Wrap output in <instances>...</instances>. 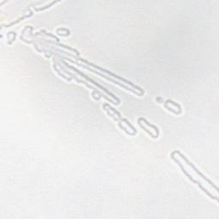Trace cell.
<instances>
[{
  "mask_svg": "<svg viewBox=\"0 0 219 219\" xmlns=\"http://www.w3.org/2000/svg\"><path fill=\"white\" fill-rule=\"evenodd\" d=\"M62 63H63V64H64V65H65L66 67H68L69 69H70L71 70H73V71H74L75 73H77V74H80V75H81V76L82 78L86 79V80H87V81H90L91 83H93V85H95V86H96L97 87H98V88H100L101 90H103V91H104V93H107V94H108V95H109L110 97L112 98H113V99H114V100H115V101L117 102V104H119L121 103V101H120V99H119L117 97V96H115V95H114V94H113L112 93H111L110 91H108V90H107V89H106L105 87H103V86H101L100 84H98V83H97V82H96L95 81H93V79L89 78V77H88L87 75H86L85 74H83V73H82V72H81V71H80V70H77L76 68H74V67H73V66L70 65V64H69V63H67L66 62H64V61H62Z\"/></svg>",
  "mask_w": 219,
  "mask_h": 219,
  "instance_id": "4",
  "label": "cell"
},
{
  "mask_svg": "<svg viewBox=\"0 0 219 219\" xmlns=\"http://www.w3.org/2000/svg\"><path fill=\"white\" fill-rule=\"evenodd\" d=\"M138 124L140 125V127H141L143 130H145L146 133H147L151 137H152L153 139H157V138H158L157 135L159 136V129H158V128L156 127V126L153 125V124L149 123L146 118H144V117H140V118L138 119Z\"/></svg>",
  "mask_w": 219,
  "mask_h": 219,
  "instance_id": "5",
  "label": "cell"
},
{
  "mask_svg": "<svg viewBox=\"0 0 219 219\" xmlns=\"http://www.w3.org/2000/svg\"><path fill=\"white\" fill-rule=\"evenodd\" d=\"M57 2H52V3H50L49 5H46V6H45V7H42V8H34V10H36V11H40V10H46V9H47V8H50V6H51V5H53V4H55Z\"/></svg>",
  "mask_w": 219,
  "mask_h": 219,
  "instance_id": "13",
  "label": "cell"
},
{
  "mask_svg": "<svg viewBox=\"0 0 219 219\" xmlns=\"http://www.w3.org/2000/svg\"><path fill=\"white\" fill-rule=\"evenodd\" d=\"M118 126H119V128H120L122 130H123L127 134H128V135H130V136H135V135H136V134H134L133 132L129 131V128H128V127L127 128L122 121H118Z\"/></svg>",
  "mask_w": 219,
  "mask_h": 219,
  "instance_id": "7",
  "label": "cell"
},
{
  "mask_svg": "<svg viewBox=\"0 0 219 219\" xmlns=\"http://www.w3.org/2000/svg\"><path fill=\"white\" fill-rule=\"evenodd\" d=\"M73 57L75 59V60H79V61H81V62L84 63L85 64H87V66H89V67L95 68V69H96L97 70H98V71H101V72H103V73L110 74L111 76H112V77H114V78H116V79H117V80H119V81H123L124 83H126V84H128V85L131 86L133 88H134V89H136L137 91H139V92H140L142 95H144V94H145V91H144V89H142L141 87H138V86L134 85L133 82H131V81H128V80H126V79L122 78V77L119 76V75H117L116 74L111 72L110 70H105V69H103V68H101V67L98 66V65H96V64H93V63H92L88 62V61H87V60H86V59L80 58V57H75V56H74V55H73Z\"/></svg>",
  "mask_w": 219,
  "mask_h": 219,
  "instance_id": "3",
  "label": "cell"
},
{
  "mask_svg": "<svg viewBox=\"0 0 219 219\" xmlns=\"http://www.w3.org/2000/svg\"><path fill=\"white\" fill-rule=\"evenodd\" d=\"M164 104H168L173 105V107H170V106H168V105H164V106H165V108H166L169 111H171V112L175 114V115H180V114L181 113V111H182L181 105H180L178 103H175V101H173V100H171V99H167V100L164 102Z\"/></svg>",
  "mask_w": 219,
  "mask_h": 219,
  "instance_id": "6",
  "label": "cell"
},
{
  "mask_svg": "<svg viewBox=\"0 0 219 219\" xmlns=\"http://www.w3.org/2000/svg\"><path fill=\"white\" fill-rule=\"evenodd\" d=\"M103 109L106 111V113L108 114V116H110L111 117H112L115 121H117V122H118L119 121V119H118V117L115 115V114H112L111 112V111L109 110V109H107V107L106 106H104V105H103Z\"/></svg>",
  "mask_w": 219,
  "mask_h": 219,
  "instance_id": "12",
  "label": "cell"
},
{
  "mask_svg": "<svg viewBox=\"0 0 219 219\" xmlns=\"http://www.w3.org/2000/svg\"><path fill=\"white\" fill-rule=\"evenodd\" d=\"M175 152V154H177L184 162H185V164H187V166H188V168L191 170V171H193L194 173V175H193V174H191V173H189L188 171H187L186 169H185V167L182 165V164H181V162L179 160V159H177L173 154H171V158L180 166V168L181 169V171H182V172L185 174V175L193 182V183H194V184H196V185H198V187L206 195H208L211 199H216L218 202L219 201V198H218V195H214V194H212L205 186H204V182H206V183H208L209 185H210V187L211 188H213L215 190H216V192L217 193H218V188L209 179V178H207L205 175H204L200 171H199L196 167H195V165L193 164V163H191L180 151H177V150H175L174 151Z\"/></svg>",
  "mask_w": 219,
  "mask_h": 219,
  "instance_id": "1",
  "label": "cell"
},
{
  "mask_svg": "<svg viewBox=\"0 0 219 219\" xmlns=\"http://www.w3.org/2000/svg\"><path fill=\"white\" fill-rule=\"evenodd\" d=\"M33 16V12L31 11V13L29 14V15H25L23 16H22L21 18H19L18 20H16V22H13V23H10L9 25H7L6 27H10V26H12V25H15L16 24V23H20L21 21H23V20H24L25 18H28V17H30V16Z\"/></svg>",
  "mask_w": 219,
  "mask_h": 219,
  "instance_id": "11",
  "label": "cell"
},
{
  "mask_svg": "<svg viewBox=\"0 0 219 219\" xmlns=\"http://www.w3.org/2000/svg\"><path fill=\"white\" fill-rule=\"evenodd\" d=\"M53 62H54V63H53V68H54V70L57 72V73L61 77H63V78H64L65 80H67L68 81H70L71 80H72V78L71 77H67L66 75H64L63 74H62L61 72H60V70L57 68V64H56V60H55V57L53 58Z\"/></svg>",
  "mask_w": 219,
  "mask_h": 219,
  "instance_id": "8",
  "label": "cell"
},
{
  "mask_svg": "<svg viewBox=\"0 0 219 219\" xmlns=\"http://www.w3.org/2000/svg\"><path fill=\"white\" fill-rule=\"evenodd\" d=\"M103 105L106 106V107H107V108H108V109H109L111 111H112V112H113V113H114V114H115V115H116V116L118 117V119H119V120H121V119H122V116H121V113H120L119 111H117L116 109H114L113 107H111V106L109 104H106V103H105V104H104Z\"/></svg>",
  "mask_w": 219,
  "mask_h": 219,
  "instance_id": "9",
  "label": "cell"
},
{
  "mask_svg": "<svg viewBox=\"0 0 219 219\" xmlns=\"http://www.w3.org/2000/svg\"><path fill=\"white\" fill-rule=\"evenodd\" d=\"M121 121H122V122H123L125 125H127V126H128V128H130V129H131V130H132L134 134H137V130H136V128H134V126H133L130 122H128V120H127V119H125V118H122V119H121Z\"/></svg>",
  "mask_w": 219,
  "mask_h": 219,
  "instance_id": "10",
  "label": "cell"
},
{
  "mask_svg": "<svg viewBox=\"0 0 219 219\" xmlns=\"http://www.w3.org/2000/svg\"><path fill=\"white\" fill-rule=\"evenodd\" d=\"M56 55H57V57H59V58H60V59H66V60H68L69 62H71L72 63L77 64L78 66H81V67H82V68H84V69H86V70H89V71H92V72L95 73L96 74H98V75H100L101 77L105 78L106 80H108V81H111V82H113V83H115V84H117V85H118V86H120L121 87H123L124 89H126V90H128V91L132 92L133 93L136 94L137 96H143L141 93H138L136 90H134V89H133V88H131V87H128V86H126L125 84L121 83L120 81H117V80H114V79H112V78H111V77H109V76L105 75L104 74L100 73V72H98V70H93V69H91L89 66H87V65H84V64L79 63L78 62H76V61H73V60H71L70 58H69V57H63V56H62V55H60V54H58V53H56Z\"/></svg>",
  "mask_w": 219,
  "mask_h": 219,
  "instance_id": "2",
  "label": "cell"
}]
</instances>
